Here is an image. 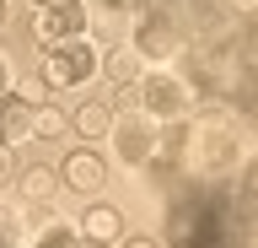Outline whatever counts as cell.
<instances>
[{"label":"cell","mask_w":258,"mask_h":248,"mask_svg":"<svg viewBox=\"0 0 258 248\" xmlns=\"http://www.w3.org/2000/svg\"><path fill=\"white\" fill-rule=\"evenodd\" d=\"M6 92H11V65L0 60V97H6Z\"/></svg>","instance_id":"e0dca14e"},{"label":"cell","mask_w":258,"mask_h":248,"mask_svg":"<svg viewBox=\"0 0 258 248\" xmlns=\"http://www.w3.org/2000/svg\"><path fill=\"white\" fill-rule=\"evenodd\" d=\"M0 140H6V146L32 140V97H16V92L0 97Z\"/></svg>","instance_id":"ba28073f"},{"label":"cell","mask_w":258,"mask_h":248,"mask_svg":"<svg viewBox=\"0 0 258 248\" xmlns=\"http://www.w3.org/2000/svg\"><path fill=\"white\" fill-rule=\"evenodd\" d=\"M70 124H76L86 140H102V135H113V108H108V103H81Z\"/></svg>","instance_id":"8fae6325"},{"label":"cell","mask_w":258,"mask_h":248,"mask_svg":"<svg viewBox=\"0 0 258 248\" xmlns=\"http://www.w3.org/2000/svg\"><path fill=\"white\" fill-rule=\"evenodd\" d=\"M118 237H124V216L113 205H92L81 216V243H118Z\"/></svg>","instance_id":"9c48e42d"},{"label":"cell","mask_w":258,"mask_h":248,"mask_svg":"<svg viewBox=\"0 0 258 248\" xmlns=\"http://www.w3.org/2000/svg\"><path fill=\"white\" fill-rule=\"evenodd\" d=\"M54 189H59L54 167H27V173H22V194H27V200H48Z\"/></svg>","instance_id":"4fadbf2b"},{"label":"cell","mask_w":258,"mask_h":248,"mask_svg":"<svg viewBox=\"0 0 258 248\" xmlns=\"http://www.w3.org/2000/svg\"><path fill=\"white\" fill-rule=\"evenodd\" d=\"M135 49L145 54V60H167V54H188V33L172 22V11H161V6H151L140 17V27H135Z\"/></svg>","instance_id":"7a4b0ae2"},{"label":"cell","mask_w":258,"mask_h":248,"mask_svg":"<svg viewBox=\"0 0 258 248\" xmlns=\"http://www.w3.org/2000/svg\"><path fill=\"white\" fill-rule=\"evenodd\" d=\"M59 173H64V183H70L76 194H97V189L108 183V162H102L97 151H70Z\"/></svg>","instance_id":"8992f818"},{"label":"cell","mask_w":258,"mask_h":248,"mask_svg":"<svg viewBox=\"0 0 258 248\" xmlns=\"http://www.w3.org/2000/svg\"><path fill=\"white\" fill-rule=\"evenodd\" d=\"M70 130V119L54 108V103H32V135H43V140H54V135Z\"/></svg>","instance_id":"7c38bea8"},{"label":"cell","mask_w":258,"mask_h":248,"mask_svg":"<svg viewBox=\"0 0 258 248\" xmlns=\"http://www.w3.org/2000/svg\"><path fill=\"white\" fill-rule=\"evenodd\" d=\"M237 205L242 211H258V162L242 167V189H237Z\"/></svg>","instance_id":"9a60e30c"},{"label":"cell","mask_w":258,"mask_h":248,"mask_svg":"<svg viewBox=\"0 0 258 248\" xmlns=\"http://www.w3.org/2000/svg\"><path fill=\"white\" fill-rule=\"evenodd\" d=\"M32 243H59V248H76V243H81V232L70 227V221H48L43 232H32Z\"/></svg>","instance_id":"5bb4252c"},{"label":"cell","mask_w":258,"mask_h":248,"mask_svg":"<svg viewBox=\"0 0 258 248\" xmlns=\"http://www.w3.org/2000/svg\"><path fill=\"white\" fill-rule=\"evenodd\" d=\"M140 103L151 119H183L188 114V86L177 76H140Z\"/></svg>","instance_id":"5b68a950"},{"label":"cell","mask_w":258,"mask_h":248,"mask_svg":"<svg viewBox=\"0 0 258 248\" xmlns=\"http://www.w3.org/2000/svg\"><path fill=\"white\" fill-rule=\"evenodd\" d=\"M32 6H48V0H32Z\"/></svg>","instance_id":"d6986e66"},{"label":"cell","mask_w":258,"mask_h":248,"mask_svg":"<svg viewBox=\"0 0 258 248\" xmlns=\"http://www.w3.org/2000/svg\"><path fill=\"white\" fill-rule=\"evenodd\" d=\"M11 178V146H6V140H0V183Z\"/></svg>","instance_id":"2e32d148"},{"label":"cell","mask_w":258,"mask_h":248,"mask_svg":"<svg viewBox=\"0 0 258 248\" xmlns=\"http://www.w3.org/2000/svg\"><path fill=\"white\" fill-rule=\"evenodd\" d=\"M102 70H108V81H113V86H129V81H140L145 54H140V49H129V43H118V49L102 60Z\"/></svg>","instance_id":"30bf717a"},{"label":"cell","mask_w":258,"mask_h":248,"mask_svg":"<svg viewBox=\"0 0 258 248\" xmlns=\"http://www.w3.org/2000/svg\"><path fill=\"white\" fill-rule=\"evenodd\" d=\"M6 22H11V6H6V0H0V33H6Z\"/></svg>","instance_id":"ac0fdd59"},{"label":"cell","mask_w":258,"mask_h":248,"mask_svg":"<svg viewBox=\"0 0 258 248\" xmlns=\"http://www.w3.org/2000/svg\"><path fill=\"white\" fill-rule=\"evenodd\" d=\"M92 76H97V49L86 43V33L59 38V43H43V81H48V92L86 86Z\"/></svg>","instance_id":"6da1fadb"},{"label":"cell","mask_w":258,"mask_h":248,"mask_svg":"<svg viewBox=\"0 0 258 248\" xmlns=\"http://www.w3.org/2000/svg\"><path fill=\"white\" fill-rule=\"evenodd\" d=\"M113 151H118L129 167H145V162H151V151H156V130H151V114L113 119Z\"/></svg>","instance_id":"277c9868"},{"label":"cell","mask_w":258,"mask_h":248,"mask_svg":"<svg viewBox=\"0 0 258 248\" xmlns=\"http://www.w3.org/2000/svg\"><path fill=\"white\" fill-rule=\"evenodd\" d=\"M231 151H237V140H231V130H221V124H205V130L194 135V157H199L205 173H221V167L231 162Z\"/></svg>","instance_id":"52a82bcc"},{"label":"cell","mask_w":258,"mask_h":248,"mask_svg":"<svg viewBox=\"0 0 258 248\" xmlns=\"http://www.w3.org/2000/svg\"><path fill=\"white\" fill-rule=\"evenodd\" d=\"M86 22H92V6H81V0H48L32 17V38L38 43H59V38L86 33Z\"/></svg>","instance_id":"3957f363"}]
</instances>
